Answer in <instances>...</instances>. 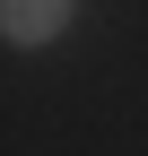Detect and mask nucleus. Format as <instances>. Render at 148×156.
Returning a JSON list of instances; mask_svg holds the SVG:
<instances>
[{
    "label": "nucleus",
    "instance_id": "f257e3e1",
    "mask_svg": "<svg viewBox=\"0 0 148 156\" xmlns=\"http://www.w3.org/2000/svg\"><path fill=\"white\" fill-rule=\"evenodd\" d=\"M70 26V0H0V35H9V44H52V35Z\"/></svg>",
    "mask_w": 148,
    "mask_h": 156
}]
</instances>
